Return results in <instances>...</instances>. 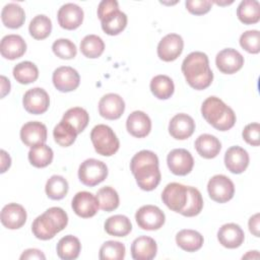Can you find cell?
<instances>
[{
    "mask_svg": "<svg viewBox=\"0 0 260 260\" xmlns=\"http://www.w3.org/2000/svg\"><path fill=\"white\" fill-rule=\"evenodd\" d=\"M130 170L136 179L138 187L144 191H151L160 182L158 157L150 150H141L131 159Z\"/></svg>",
    "mask_w": 260,
    "mask_h": 260,
    "instance_id": "obj_1",
    "label": "cell"
},
{
    "mask_svg": "<svg viewBox=\"0 0 260 260\" xmlns=\"http://www.w3.org/2000/svg\"><path fill=\"white\" fill-rule=\"evenodd\" d=\"M182 72L187 83L197 90L207 88L213 80L208 57L202 52L190 53L182 63Z\"/></svg>",
    "mask_w": 260,
    "mask_h": 260,
    "instance_id": "obj_2",
    "label": "cell"
},
{
    "mask_svg": "<svg viewBox=\"0 0 260 260\" xmlns=\"http://www.w3.org/2000/svg\"><path fill=\"white\" fill-rule=\"evenodd\" d=\"M67 223V213L61 207H51L34 220L31 231L36 238L47 241L64 230Z\"/></svg>",
    "mask_w": 260,
    "mask_h": 260,
    "instance_id": "obj_3",
    "label": "cell"
},
{
    "mask_svg": "<svg viewBox=\"0 0 260 260\" xmlns=\"http://www.w3.org/2000/svg\"><path fill=\"white\" fill-rule=\"evenodd\" d=\"M201 114L213 128L219 131L230 130L237 120L233 109L216 96H209L202 103Z\"/></svg>",
    "mask_w": 260,
    "mask_h": 260,
    "instance_id": "obj_4",
    "label": "cell"
},
{
    "mask_svg": "<svg viewBox=\"0 0 260 260\" xmlns=\"http://www.w3.org/2000/svg\"><path fill=\"white\" fill-rule=\"evenodd\" d=\"M90 140L94 150L104 156L115 154L120 146L119 139L111 127L99 124L94 126L90 132Z\"/></svg>",
    "mask_w": 260,
    "mask_h": 260,
    "instance_id": "obj_5",
    "label": "cell"
},
{
    "mask_svg": "<svg viewBox=\"0 0 260 260\" xmlns=\"http://www.w3.org/2000/svg\"><path fill=\"white\" fill-rule=\"evenodd\" d=\"M108 176V168L105 162L95 159H85L78 169V178L80 182L88 187H93L102 183Z\"/></svg>",
    "mask_w": 260,
    "mask_h": 260,
    "instance_id": "obj_6",
    "label": "cell"
},
{
    "mask_svg": "<svg viewBox=\"0 0 260 260\" xmlns=\"http://www.w3.org/2000/svg\"><path fill=\"white\" fill-rule=\"evenodd\" d=\"M209 197L218 203L230 201L235 194V186L232 180L224 175L213 176L207 184Z\"/></svg>",
    "mask_w": 260,
    "mask_h": 260,
    "instance_id": "obj_7",
    "label": "cell"
},
{
    "mask_svg": "<svg viewBox=\"0 0 260 260\" xmlns=\"http://www.w3.org/2000/svg\"><path fill=\"white\" fill-rule=\"evenodd\" d=\"M135 219L138 226L146 231H155L160 229L166 220L164 211L155 205H143L135 213Z\"/></svg>",
    "mask_w": 260,
    "mask_h": 260,
    "instance_id": "obj_8",
    "label": "cell"
},
{
    "mask_svg": "<svg viewBox=\"0 0 260 260\" xmlns=\"http://www.w3.org/2000/svg\"><path fill=\"white\" fill-rule=\"evenodd\" d=\"M167 162L170 171L177 176H186L194 166L192 154L184 148H176L169 152Z\"/></svg>",
    "mask_w": 260,
    "mask_h": 260,
    "instance_id": "obj_9",
    "label": "cell"
},
{
    "mask_svg": "<svg viewBox=\"0 0 260 260\" xmlns=\"http://www.w3.org/2000/svg\"><path fill=\"white\" fill-rule=\"evenodd\" d=\"M22 104L26 112L34 115H40L49 109L50 98L44 88L34 87L24 93Z\"/></svg>",
    "mask_w": 260,
    "mask_h": 260,
    "instance_id": "obj_10",
    "label": "cell"
},
{
    "mask_svg": "<svg viewBox=\"0 0 260 260\" xmlns=\"http://www.w3.org/2000/svg\"><path fill=\"white\" fill-rule=\"evenodd\" d=\"M161 200L168 208L180 213L187 201V186L175 182L168 184L161 193Z\"/></svg>",
    "mask_w": 260,
    "mask_h": 260,
    "instance_id": "obj_11",
    "label": "cell"
},
{
    "mask_svg": "<svg viewBox=\"0 0 260 260\" xmlns=\"http://www.w3.org/2000/svg\"><path fill=\"white\" fill-rule=\"evenodd\" d=\"M184 41L177 34L165 36L157 45V56L160 60L171 62L176 60L183 52Z\"/></svg>",
    "mask_w": 260,
    "mask_h": 260,
    "instance_id": "obj_12",
    "label": "cell"
},
{
    "mask_svg": "<svg viewBox=\"0 0 260 260\" xmlns=\"http://www.w3.org/2000/svg\"><path fill=\"white\" fill-rule=\"evenodd\" d=\"M52 80L54 86L62 92H69L76 89L80 82L78 72L70 66H61L53 72Z\"/></svg>",
    "mask_w": 260,
    "mask_h": 260,
    "instance_id": "obj_13",
    "label": "cell"
},
{
    "mask_svg": "<svg viewBox=\"0 0 260 260\" xmlns=\"http://www.w3.org/2000/svg\"><path fill=\"white\" fill-rule=\"evenodd\" d=\"M71 206L73 211L82 218L92 217L100 208L96 196L86 191L76 193L72 199Z\"/></svg>",
    "mask_w": 260,
    "mask_h": 260,
    "instance_id": "obj_14",
    "label": "cell"
},
{
    "mask_svg": "<svg viewBox=\"0 0 260 260\" xmlns=\"http://www.w3.org/2000/svg\"><path fill=\"white\" fill-rule=\"evenodd\" d=\"M215 64L218 70L224 74H234L244 65V57L235 49L226 48L217 53Z\"/></svg>",
    "mask_w": 260,
    "mask_h": 260,
    "instance_id": "obj_15",
    "label": "cell"
},
{
    "mask_svg": "<svg viewBox=\"0 0 260 260\" xmlns=\"http://www.w3.org/2000/svg\"><path fill=\"white\" fill-rule=\"evenodd\" d=\"M124 111L125 103L117 93H107L99 102V113L105 119L117 120Z\"/></svg>",
    "mask_w": 260,
    "mask_h": 260,
    "instance_id": "obj_16",
    "label": "cell"
},
{
    "mask_svg": "<svg viewBox=\"0 0 260 260\" xmlns=\"http://www.w3.org/2000/svg\"><path fill=\"white\" fill-rule=\"evenodd\" d=\"M57 18L61 27L72 30L82 23L83 10L74 3H66L59 8Z\"/></svg>",
    "mask_w": 260,
    "mask_h": 260,
    "instance_id": "obj_17",
    "label": "cell"
},
{
    "mask_svg": "<svg viewBox=\"0 0 260 260\" xmlns=\"http://www.w3.org/2000/svg\"><path fill=\"white\" fill-rule=\"evenodd\" d=\"M20 139L30 148L45 144L47 140V127L38 121L27 122L20 129Z\"/></svg>",
    "mask_w": 260,
    "mask_h": 260,
    "instance_id": "obj_18",
    "label": "cell"
},
{
    "mask_svg": "<svg viewBox=\"0 0 260 260\" xmlns=\"http://www.w3.org/2000/svg\"><path fill=\"white\" fill-rule=\"evenodd\" d=\"M195 130V122L193 118L187 114L180 113L175 115L169 124V133L178 140L189 138Z\"/></svg>",
    "mask_w": 260,
    "mask_h": 260,
    "instance_id": "obj_19",
    "label": "cell"
},
{
    "mask_svg": "<svg viewBox=\"0 0 260 260\" xmlns=\"http://www.w3.org/2000/svg\"><path fill=\"white\" fill-rule=\"evenodd\" d=\"M26 221L24 207L17 203H8L1 210V222L9 230L20 229Z\"/></svg>",
    "mask_w": 260,
    "mask_h": 260,
    "instance_id": "obj_20",
    "label": "cell"
},
{
    "mask_svg": "<svg viewBox=\"0 0 260 260\" xmlns=\"http://www.w3.org/2000/svg\"><path fill=\"white\" fill-rule=\"evenodd\" d=\"M217 239L219 244H221L224 248L236 249L243 244L245 234L239 224L231 222L219 228L217 232Z\"/></svg>",
    "mask_w": 260,
    "mask_h": 260,
    "instance_id": "obj_21",
    "label": "cell"
},
{
    "mask_svg": "<svg viewBox=\"0 0 260 260\" xmlns=\"http://www.w3.org/2000/svg\"><path fill=\"white\" fill-rule=\"evenodd\" d=\"M224 165L233 174H242L249 165V154L241 146L230 147L224 154Z\"/></svg>",
    "mask_w": 260,
    "mask_h": 260,
    "instance_id": "obj_22",
    "label": "cell"
},
{
    "mask_svg": "<svg viewBox=\"0 0 260 260\" xmlns=\"http://www.w3.org/2000/svg\"><path fill=\"white\" fill-rule=\"evenodd\" d=\"M126 128L132 136L142 138L149 134L151 130V120L144 112L134 111L127 118Z\"/></svg>",
    "mask_w": 260,
    "mask_h": 260,
    "instance_id": "obj_23",
    "label": "cell"
},
{
    "mask_svg": "<svg viewBox=\"0 0 260 260\" xmlns=\"http://www.w3.org/2000/svg\"><path fill=\"white\" fill-rule=\"evenodd\" d=\"M26 51L24 40L18 35H7L2 38L0 43V52L2 57L8 60L20 58Z\"/></svg>",
    "mask_w": 260,
    "mask_h": 260,
    "instance_id": "obj_24",
    "label": "cell"
},
{
    "mask_svg": "<svg viewBox=\"0 0 260 260\" xmlns=\"http://www.w3.org/2000/svg\"><path fill=\"white\" fill-rule=\"evenodd\" d=\"M156 252L155 241L147 236H140L131 244V256L135 260H151L155 257Z\"/></svg>",
    "mask_w": 260,
    "mask_h": 260,
    "instance_id": "obj_25",
    "label": "cell"
},
{
    "mask_svg": "<svg viewBox=\"0 0 260 260\" xmlns=\"http://www.w3.org/2000/svg\"><path fill=\"white\" fill-rule=\"evenodd\" d=\"M102 28L109 36H116L122 32L127 25V15L119 9L107 13L102 19Z\"/></svg>",
    "mask_w": 260,
    "mask_h": 260,
    "instance_id": "obj_26",
    "label": "cell"
},
{
    "mask_svg": "<svg viewBox=\"0 0 260 260\" xmlns=\"http://www.w3.org/2000/svg\"><path fill=\"white\" fill-rule=\"evenodd\" d=\"M195 148L200 156L209 159L217 156L221 149V143L211 134H201L195 140Z\"/></svg>",
    "mask_w": 260,
    "mask_h": 260,
    "instance_id": "obj_27",
    "label": "cell"
},
{
    "mask_svg": "<svg viewBox=\"0 0 260 260\" xmlns=\"http://www.w3.org/2000/svg\"><path fill=\"white\" fill-rule=\"evenodd\" d=\"M203 236L194 230H182L176 235L177 245L187 252L198 251L203 245Z\"/></svg>",
    "mask_w": 260,
    "mask_h": 260,
    "instance_id": "obj_28",
    "label": "cell"
},
{
    "mask_svg": "<svg viewBox=\"0 0 260 260\" xmlns=\"http://www.w3.org/2000/svg\"><path fill=\"white\" fill-rule=\"evenodd\" d=\"M3 24L8 28H18L25 20V13L21 6L16 3L6 4L1 12Z\"/></svg>",
    "mask_w": 260,
    "mask_h": 260,
    "instance_id": "obj_29",
    "label": "cell"
},
{
    "mask_svg": "<svg viewBox=\"0 0 260 260\" xmlns=\"http://www.w3.org/2000/svg\"><path fill=\"white\" fill-rule=\"evenodd\" d=\"M81 251V244L79 240L72 236L67 235L61 238L57 244V254L63 260H73L79 256Z\"/></svg>",
    "mask_w": 260,
    "mask_h": 260,
    "instance_id": "obj_30",
    "label": "cell"
},
{
    "mask_svg": "<svg viewBox=\"0 0 260 260\" xmlns=\"http://www.w3.org/2000/svg\"><path fill=\"white\" fill-rule=\"evenodd\" d=\"M237 16L244 24H254L260 19V5L256 0H244L237 8Z\"/></svg>",
    "mask_w": 260,
    "mask_h": 260,
    "instance_id": "obj_31",
    "label": "cell"
},
{
    "mask_svg": "<svg viewBox=\"0 0 260 260\" xmlns=\"http://www.w3.org/2000/svg\"><path fill=\"white\" fill-rule=\"evenodd\" d=\"M132 230L130 219L126 215L116 214L105 221V231L115 237H125Z\"/></svg>",
    "mask_w": 260,
    "mask_h": 260,
    "instance_id": "obj_32",
    "label": "cell"
},
{
    "mask_svg": "<svg viewBox=\"0 0 260 260\" xmlns=\"http://www.w3.org/2000/svg\"><path fill=\"white\" fill-rule=\"evenodd\" d=\"M150 90L158 100L170 99L175 90V85L171 77L168 75H156L150 81Z\"/></svg>",
    "mask_w": 260,
    "mask_h": 260,
    "instance_id": "obj_33",
    "label": "cell"
},
{
    "mask_svg": "<svg viewBox=\"0 0 260 260\" xmlns=\"http://www.w3.org/2000/svg\"><path fill=\"white\" fill-rule=\"evenodd\" d=\"M203 208L202 195L198 189L187 186V201L185 207L181 210V214L187 217L198 215Z\"/></svg>",
    "mask_w": 260,
    "mask_h": 260,
    "instance_id": "obj_34",
    "label": "cell"
},
{
    "mask_svg": "<svg viewBox=\"0 0 260 260\" xmlns=\"http://www.w3.org/2000/svg\"><path fill=\"white\" fill-rule=\"evenodd\" d=\"M13 76L17 82L21 84H28L38 79L39 69L32 62L22 61L14 66Z\"/></svg>",
    "mask_w": 260,
    "mask_h": 260,
    "instance_id": "obj_35",
    "label": "cell"
},
{
    "mask_svg": "<svg viewBox=\"0 0 260 260\" xmlns=\"http://www.w3.org/2000/svg\"><path fill=\"white\" fill-rule=\"evenodd\" d=\"M104 50L105 43L96 35H87L80 42V51L86 58H99Z\"/></svg>",
    "mask_w": 260,
    "mask_h": 260,
    "instance_id": "obj_36",
    "label": "cell"
},
{
    "mask_svg": "<svg viewBox=\"0 0 260 260\" xmlns=\"http://www.w3.org/2000/svg\"><path fill=\"white\" fill-rule=\"evenodd\" d=\"M62 120L72 125L77 134H79L86 128L89 122V116L84 109L80 107H74L65 112Z\"/></svg>",
    "mask_w": 260,
    "mask_h": 260,
    "instance_id": "obj_37",
    "label": "cell"
},
{
    "mask_svg": "<svg viewBox=\"0 0 260 260\" xmlns=\"http://www.w3.org/2000/svg\"><path fill=\"white\" fill-rule=\"evenodd\" d=\"M53 136L55 141L63 147H68L76 139L77 132L69 123L61 120L53 130Z\"/></svg>",
    "mask_w": 260,
    "mask_h": 260,
    "instance_id": "obj_38",
    "label": "cell"
},
{
    "mask_svg": "<svg viewBox=\"0 0 260 260\" xmlns=\"http://www.w3.org/2000/svg\"><path fill=\"white\" fill-rule=\"evenodd\" d=\"M53 150L46 144L34 146L28 151V160L36 168H45L53 160Z\"/></svg>",
    "mask_w": 260,
    "mask_h": 260,
    "instance_id": "obj_39",
    "label": "cell"
},
{
    "mask_svg": "<svg viewBox=\"0 0 260 260\" xmlns=\"http://www.w3.org/2000/svg\"><path fill=\"white\" fill-rule=\"evenodd\" d=\"M68 188V182L64 177L54 175L47 181L45 190L50 199L60 200L67 195Z\"/></svg>",
    "mask_w": 260,
    "mask_h": 260,
    "instance_id": "obj_40",
    "label": "cell"
},
{
    "mask_svg": "<svg viewBox=\"0 0 260 260\" xmlns=\"http://www.w3.org/2000/svg\"><path fill=\"white\" fill-rule=\"evenodd\" d=\"M28 31L34 39L44 40L48 38L52 31V21L48 16L39 14L30 20Z\"/></svg>",
    "mask_w": 260,
    "mask_h": 260,
    "instance_id": "obj_41",
    "label": "cell"
},
{
    "mask_svg": "<svg viewBox=\"0 0 260 260\" xmlns=\"http://www.w3.org/2000/svg\"><path fill=\"white\" fill-rule=\"evenodd\" d=\"M96 198L99 200L100 208L107 212L117 209L120 203L117 191L110 186L101 188L96 193Z\"/></svg>",
    "mask_w": 260,
    "mask_h": 260,
    "instance_id": "obj_42",
    "label": "cell"
},
{
    "mask_svg": "<svg viewBox=\"0 0 260 260\" xmlns=\"http://www.w3.org/2000/svg\"><path fill=\"white\" fill-rule=\"evenodd\" d=\"M124 244L118 241H107L100 248L99 258L101 260H122L125 257Z\"/></svg>",
    "mask_w": 260,
    "mask_h": 260,
    "instance_id": "obj_43",
    "label": "cell"
},
{
    "mask_svg": "<svg viewBox=\"0 0 260 260\" xmlns=\"http://www.w3.org/2000/svg\"><path fill=\"white\" fill-rule=\"evenodd\" d=\"M52 50L57 57L65 60L74 58L77 53L75 44L68 39L56 40L52 45Z\"/></svg>",
    "mask_w": 260,
    "mask_h": 260,
    "instance_id": "obj_44",
    "label": "cell"
},
{
    "mask_svg": "<svg viewBox=\"0 0 260 260\" xmlns=\"http://www.w3.org/2000/svg\"><path fill=\"white\" fill-rule=\"evenodd\" d=\"M241 47L251 54H258L260 52V32L257 29L247 30L240 37Z\"/></svg>",
    "mask_w": 260,
    "mask_h": 260,
    "instance_id": "obj_45",
    "label": "cell"
},
{
    "mask_svg": "<svg viewBox=\"0 0 260 260\" xmlns=\"http://www.w3.org/2000/svg\"><path fill=\"white\" fill-rule=\"evenodd\" d=\"M243 139L252 146H258L260 143V126L259 123H250L248 124L243 132Z\"/></svg>",
    "mask_w": 260,
    "mask_h": 260,
    "instance_id": "obj_46",
    "label": "cell"
},
{
    "mask_svg": "<svg viewBox=\"0 0 260 260\" xmlns=\"http://www.w3.org/2000/svg\"><path fill=\"white\" fill-rule=\"evenodd\" d=\"M185 5L190 13L202 15L210 10L212 2L210 0H187Z\"/></svg>",
    "mask_w": 260,
    "mask_h": 260,
    "instance_id": "obj_47",
    "label": "cell"
},
{
    "mask_svg": "<svg viewBox=\"0 0 260 260\" xmlns=\"http://www.w3.org/2000/svg\"><path fill=\"white\" fill-rule=\"evenodd\" d=\"M119 9V4L116 0H103L98 7V16L100 20L109 12Z\"/></svg>",
    "mask_w": 260,
    "mask_h": 260,
    "instance_id": "obj_48",
    "label": "cell"
},
{
    "mask_svg": "<svg viewBox=\"0 0 260 260\" xmlns=\"http://www.w3.org/2000/svg\"><path fill=\"white\" fill-rule=\"evenodd\" d=\"M20 259H42L45 260L46 256L41 250L38 249H27L23 251V253L20 255Z\"/></svg>",
    "mask_w": 260,
    "mask_h": 260,
    "instance_id": "obj_49",
    "label": "cell"
},
{
    "mask_svg": "<svg viewBox=\"0 0 260 260\" xmlns=\"http://www.w3.org/2000/svg\"><path fill=\"white\" fill-rule=\"evenodd\" d=\"M259 213L254 214L253 216L250 217L249 219V231L255 236V237H259Z\"/></svg>",
    "mask_w": 260,
    "mask_h": 260,
    "instance_id": "obj_50",
    "label": "cell"
},
{
    "mask_svg": "<svg viewBox=\"0 0 260 260\" xmlns=\"http://www.w3.org/2000/svg\"><path fill=\"white\" fill-rule=\"evenodd\" d=\"M11 165V158L9 154L5 150H1V173L6 172L7 169H9Z\"/></svg>",
    "mask_w": 260,
    "mask_h": 260,
    "instance_id": "obj_51",
    "label": "cell"
},
{
    "mask_svg": "<svg viewBox=\"0 0 260 260\" xmlns=\"http://www.w3.org/2000/svg\"><path fill=\"white\" fill-rule=\"evenodd\" d=\"M10 91V81L5 77L1 76V98H4Z\"/></svg>",
    "mask_w": 260,
    "mask_h": 260,
    "instance_id": "obj_52",
    "label": "cell"
},
{
    "mask_svg": "<svg viewBox=\"0 0 260 260\" xmlns=\"http://www.w3.org/2000/svg\"><path fill=\"white\" fill-rule=\"evenodd\" d=\"M255 252H256V251H250V252H248L246 255H244L243 258H245V259H246V258H256V259L259 258V256H256V255L253 256V254H254Z\"/></svg>",
    "mask_w": 260,
    "mask_h": 260,
    "instance_id": "obj_53",
    "label": "cell"
}]
</instances>
